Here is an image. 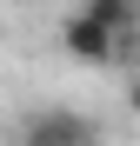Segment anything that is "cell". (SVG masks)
Wrapping results in <instances>:
<instances>
[{
  "label": "cell",
  "mask_w": 140,
  "mask_h": 146,
  "mask_svg": "<svg viewBox=\"0 0 140 146\" xmlns=\"http://www.w3.org/2000/svg\"><path fill=\"white\" fill-rule=\"evenodd\" d=\"M60 46H67L74 60H87V66H107V73H127V80L140 73V40H120V33L93 27V20H87L80 7H74V13L60 20Z\"/></svg>",
  "instance_id": "1"
},
{
  "label": "cell",
  "mask_w": 140,
  "mask_h": 146,
  "mask_svg": "<svg viewBox=\"0 0 140 146\" xmlns=\"http://www.w3.org/2000/svg\"><path fill=\"white\" fill-rule=\"evenodd\" d=\"M20 146H100V119L80 106H33L20 119Z\"/></svg>",
  "instance_id": "2"
},
{
  "label": "cell",
  "mask_w": 140,
  "mask_h": 146,
  "mask_svg": "<svg viewBox=\"0 0 140 146\" xmlns=\"http://www.w3.org/2000/svg\"><path fill=\"white\" fill-rule=\"evenodd\" d=\"M127 113H140V73L127 80Z\"/></svg>",
  "instance_id": "4"
},
{
  "label": "cell",
  "mask_w": 140,
  "mask_h": 146,
  "mask_svg": "<svg viewBox=\"0 0 140 146\" xmlns=\"http://www.w3.org/2000/svg\"><path fill=\"white\" fill-rule=\"evenodd\" d=\"M80 13L120 40H140V0H80Z\"/></svg>",
  "instance_id": "3"
}]
</instances>
